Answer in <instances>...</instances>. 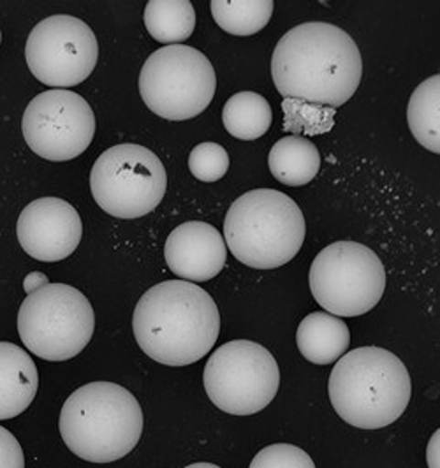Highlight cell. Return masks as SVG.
<instances>
[{
	"label": "cell",
	"instance_id": "obj_2",
	"mask_svg": "<svg viewBox=\"0 0 440 468\" xmlns=\"http://www.w3.org/2000/svg\"><path fill=\"white\" fill-rule=\"evenodd\" d=\"M141 351L166 367H188L209 356L220 333V314L198 283L166 281L150 287L133 315Z\"/></svg>",
	"mask_w": 440,
	"mask_h": 468
},
{
	"label": "cell",
	"instance_id": "obj_6",
	"mask_svg": "<svg viewBox=\"0 0 440 468\" xmlns=\"http://www.w3.org/2000/svg\"><path fill=\"white\" fill-rule=\"evenodd\" d=\"M95 314L89 298L68 283H48L27 294L18 312V335L34 356L70 361L92 340Z\"/></svg>",
	"mask_w": 440,
	"mask_h": 468
},
{
	"label": "cell",
	"instance_id": "obj_1",
	"mask_svg": "<svg viewBox=\"0 0 440 468\" xmlns=\"http://www.w3.org/2000/svg\"><path fill=\"white\" fill-rule=\"evenodd\" d=\"M272 78L285 99L337 110L349 102L361 83V51L337 25H296L274 49Z\"/></svg>",
	"mask_w": 440,
	"mask_h": 468
},
{
	"label": "cell",
	"instance_id": "obj_13",
	"mask_svg": "<svg viewBox=\"0 0 440 468\" xmlns=\"http://www.w3.org/2000/svg\"><path fill=\"white\" fill-rule=\"evenodd\" d=\"M18 241L30 258L57 262L70 258L83 238L76 208L60 197H41L25 207L16 222Z\"/></svg>",
	"mask_w": 440,
	"mask_h": 468
},
{
	"label": "cell",
	"instance_id": "obj_14",
	"mask_svg": "<svg viewBox=\"0 0 440 468\" xmlns=\"http://www.w3.org/2000/svg\"><path fill=\"white\" fill-rule=\"evenodd\" d=\"M164 258L180 281L199 283L215 279L224 270L228 247L222 233L211 224L190 220L167 236Z\"/></svg>",
	"mask_w": 440,
	"mask_h": 468
},
{
	"label": "cell",
	"instance_id": "obj_17",
	"mask_svg": "<svg viewBox=\"0 0 440 468\" xmlns=\"http://www.w3.org/2000/svg\"><path fill=\"white\" fill-rule=\"evenodd\" d=\"M274 178L289 187L310 184L321 169V154L317 146L302 136H285L278 140L268 155Z\"/></svg>",
	"mask_w": 440,
	"mask_h": 468
},
{
	"label": "cell",
	"instance_id": "obj_27",
	"mask_svg": "<svg viewBox=\"0 0 440 468\" xmlns=\"http://www.w3.org/2000/svg\"><path fill=\"white\" fill-rule=\"evenodd\" d=\"M186 468H220L217 467V465H213V463H192V465H188Z\"/></svg>",
	"mask_w": 440,
	"mask_h": 468
},
{
	"label": "cell",
	"instance_id": "obj_21",
	"mask_svg": "<svg viewBox=\"0 0 440 468\" xmlns=\"http://www.w3.org/2000/svg\"><path fill=\"white\" fill-rule=\"evenodd\" d=\"M211 16L215 24L224 32L247 37L261 32L270 24L275 2L274 0H211L209 2Z\"/></svg>",
	"mask_w": 440,
	"mask_h": 468
},
{
	"label": "cell",
	"instance_id": "obj_19",
	"mask_svg": "<svg viewBox=\"0 0 440 468\" xmlns=\"http://www.w3.org/2000/svg\"><path fill=\"white\" fill-rule=\"evenodd\" d=\"M222 123L236 140H259L270 131L274 123V112L263 95L238 92L224 104Z\"/></svg>",
	"mask_w": 440,
	"mask_h": 468
},
{
	"label": "cell",
	"instance_id": "obj_25",
	"mask_svg": "<svg viewBox=\"0 0 440 468\" xmlns=\"http://www.w3.org/2000/svg\"><path fill=\"white\" fill-rule=\"evenodd\" d=\"M48 283H49V281H48V277L45 273L34 271V273H28V275L25 277L24 291L27 294H32V292L39 291L41 287H45Z\"/></svg>",
	"mask_w": 440,
	"mask_h": 468
},
{
	"label": "cell",
	"instance_id": "obj_28",
	"mask_svg": "<svg viewBox=\"0 0 440 468\" xmlns=\"http://www.w3.org/2000/svg\"><path fill=\"white\" fill-rule=\"evenodd\" d=\"M0 43H2V32H0Z\"/></svg>",
	"mask_w": 440,
	"mask_h": 468
},
{
	"label": "cell",
	"instance_id": "obj_15",
	"mask_svg": "<svg viewBox=\"0 0 440 468\" xmlns=\"http://www.w3.org/2000/svg\"><path fill=\"white\" fill-rule=\"evenodd\" d=\"M38 389L39 372L28 352L11 342H0V421L24 414Z\"/></svg>",
	"mask_w": 440,
	"mask_h": 468
},
{
	"label": "cell",
	"instance_id": "obj_5",
	"mask_svg": "<svg viewBox=\"0 0 440 468\" xmlns=\"http://www.w3.org/2000/svg\"><path fill=\"white\" fill-rule=\"evenodd\" d=\"M306 236L295 199L274 188L240 196L224 218V241L232 258L254 270H275L298 256Z\"/></svg>",
	"mask_w": 440,
	"mask_h": 468
},
{
	"label": "cell",
	"instance_id": "obj_20",
	"mask_svg": "<svg viewBox=\"0 0 440 468\" xmlns=\"http://www.w3.org/2000/svg\"><path fill=\"white\" fill-rule=\"evenodd\" d=\"M407 122L417 143L432 154H440V76L417 85L407 106Z\"/></svg>",
	"mask_w": 440,
	"mask_h": 468
},
{
	"label": "cell",
	"instance_id": "obj_12",
	"mask_svg": "<svg viewBox=\"0 0 440 468\" xmlns=\"http://www.w3.org/2000/svg\"><path fill=\"white\" fill-rule=\"evenodd\" d=\"M22 133L36 155L49 163H68L91 146L95 136V115L81 95L53 89L28 102Z\"/></svg>",
	"mask_w": 440,
	"mask_h": 468
},
{
	"label": "cell",
	"instance_id": "obj_23",
	"mask_svg": "<svg viewBox=\"0 0 440 468\" xmlns=\"http://www.w3.org/2000/svg\"><path fill=\"white\" fill-rule=\"evenodd\" d=\"M249 468H316V463L296 445L274 444L261 449Z\"/></svg>",
	"mask_w": 440,
	"mask_h": 468
},
{
	"label": "cell",
	"instance_id": "obj_4",
	"mask_svg": "<svg viewBox=\"0 0 440 468\" xmlns=\"http://www.w3.org/2000/svg\"><path fill=\"white\" fill-rule=\"evenodd\" d=\"M59 430L72 454L89 463H113L138 445L143 410L138 399L113 382H91L64 401Z\"/></svg>",
	"mask_w": 440,
	"mask_h": 468
},
{
	"label": "cell",
	"instance_id": "obj_8",
	"mask_svg": "<svg viewBox=\"0 0 440 468\" xmlns=\"http://www.w3.org/2000/svg\"><path fill=\"white\" fill-rule=\"evenodd\" d=\"M308 285L325 312L337 317L369 314L384 296L386 270L363 243L337 241L325 247L310 266Z\"/></svg>",
	"mask_w": 440,
	"mask_h": 468
},
{
	"label": "cell",
	"instance_id": "obj_18",
	"mask_svg": "<svg viewBox=\"0 0 440 468\" xmlns=\"http://www.w3.org/2000/svg\"><path fill=\"white\" fill-rule=\"evenodd\" d=\"M143 20L156 41L166 47L184 45L196 28V11L188 0H150Z\"/></svg>",
	"mask_w": 440,
	"mask_h": 468
},
{
	"label": "cell",
	"instance_id": "obj_22",
	"mask_svg": "<svg viewBox=\"0 0 440 468\" xmlns=\"http://www.w3.org/2000/svg\"><path fill=\"white\" fill-rule=\"evenodd\" d=\"M188 169L199 182H219L230 171V154L222 144L199 143L188 155Z\"/></svg>",
	"mask_w": 440,
	"mask_h": 468
},
{
	"label": "cell",
	"instance_id": "obj_9",
	"mask_svg": "<svg viewBox=\"0 0 440 468\" xmlns=\"http://www.w3.org/2000/svg\"><path fill=\"white\" fill-rule=\"evenodd\" d=\"M167 173L148 148L123 143L102 152L91 171V190L99 208L116 218H139L156 210L166 196Z\"/></svg>",
	"mask_w": 440,
	"mask_h": 468
},
{
	"label": "cell",
	"instance_id": "obj_11",
	"mask_svg": "<svg viewBox=\"0 0 440 468\" xmlns=\"http://www.w3.org/2000/svg\"><path fill=\"white\" fill-rule=\"evenodd\" d=\"M25 60L43 85L68 90L92 74L99 60V43L83 20L55 15L39 22L28 34Z\"/></svg>",
	"mask_w": 440,
	"mask_h": 468
},
{
	"label": "cell",
	"instance_id": "obj_24",
	"mask_svg": "<svg viewBox=\"0 0 440 468\" xmlns=\"http://www.w3.org/2000/svg\"><path fill=\"white\" fill-rule=\"evenodd\" d=\"M0 468H25L24 449L4 426H0Z\"/></svg>",
	"mask_w": 440,
	"mask_h": 468
},
{
	"label": "cell",
	"instance_id": "obj_16",
	"mask_svg": "<svg viewBox=\"0 0 440 468\" xmlns=\"http://www.w3.org/2000/svg\"><path fill=\"white\" fill-rule=\"evenodd\" d=\"M296 346L303 357L314 365L337 363L348 352L350 331L340 317L312 312L298 326Z\"/></svg>",
	"mask_w": 440,
	"mask_h": 468
},
{
	"label": "cell",
	"instance_id": "obj_10",
	"mask_svg": "<svg viewBox=\"0 0 440 468\" xmlns=\"http://www.w3.org/2000/svg\"><path fill=\"white\" fill-rule=\"evenodd\" d=\"M203 384L219 410L231 416H252L277 397V359L257 342L232 340L209 356Z\"/></svg>",
	"mask_w": 440,
	"mask_h": 468
},
{
	"label": "cell",
	"instance_id": "obj_26",
	"mask_svg": "<svg viewBox=\"0 0 440 468\" xmlns=\"http://www.w3.org/2000/svg\"><path fill=\"white\" fill-rule=\"evenodd\" d=\"M439 445L440 431L437 430V431L432 435L430 444H428V449H426V462H428V468H440Z\"/></svg>",
	"mask_w": 440,
	"mask_h": 468
},
{
	"label": "cell",
	"instance_id": "obj_7",
	"mask_svg": "<svg viewBox=\"0 0 440 468\" xmlns=\"http://www.w3.org/2000/svg\"><path fill=\"white\" fill-rule=\"evenodd\" d=\"M217 76L207 55L186 45L154 51L139 72V94L146 108L169 122L201 115L215 97Z\"/></svg>",
	"mask_w": 440,
	"mask_h": 468
},
{
	"label": "cell",
	"instance_id": "obj_3",
	"mask_svg": "<svg viewBox=\"0 0 440 468\" xmlns=\"http://www.w3.org/2000/svg\"><path fill=\"white\" fill-rule=\"evenodd\" d=\"M327 393L335 412L360 430H381L409 407L413 384L403 361L382 347H358L333 367Z\"/></svg>",
	"mask_w": 440,
	"mask_h": 468
}]
</instances>
